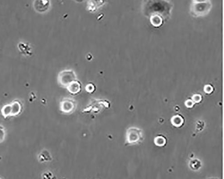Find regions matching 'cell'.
I'll list each match as a JSON object with an SVG mask.
<instances>
[{
    "instance_id": "1",
    "label": "cell",
    "mask_w": 224,
    "mask_h": 179,
    "mask_svg": "<svg viewBox=\"0 0 224 179\" xmlns=\"http://www.w3.org/2000/svg\"><path fill=\"white\" fill-rule=\"evenodd\" d=\"M210 2V1H194V3L192 4L191 9L192 15L200 16L208 13L211 7V4Z\"/></svg>"
},
{
    "instance_id": "2",
    "label": "cell",
    "mask_w": 224,
    "mask_h": 179,
    "mask_svg": "<svg viewBox=\"0 0 224 179\" xmlns=\"http://www.w3.org/2000/svg\"><path fill=\"white\" fill-rule=\"evenodd\" d=\"M143 138L141 130L136 127L129 128L126 133V142L129 144H136L142 141Z\"/></svg>"
},
{
    "instance_id": "3",
    "label": "cell",
    "mask_w": 224,
    "mask_h": 179,
    "mask_svg": "<svg viewBox=\"0 0 224 179\" xmlns=\"http://www.w3.org/2000/svg\"><path fill=\"white\" fill-rule=\"evenodd\" d=\"M11 106L10 117L18 116L22 111V105L18 100H15L10 103Z\"/></svg>"
},
{
    "instance_id": "4",
    "label": "cell",
    "mask_w": 224,
    "mask_h": 179,
    "mask_svg": "<svg viewBox=\"0 0 224 179\" xmlns=\"http://www.w3.org/2000/svg\"><path fill=\"white\" fill-rule=\"evenodd\" d=\"M1 114L4 117V118H6L9 117H10L11 115V106L10 104H6L4 105L1 110Z\"/></svg>"
},
{
    "instance_id": "5",
    "label": "cell",
    "mask_w": 224,
    "mask_h": 179,
    "mask_svg": "<svg viewBox=\"0 0 224 179\" xmlns=\"http://www.w3.org/2000/svg\"><path fill=\"white\" fill-rule=\"evenodd\" d=\"M172 124L176 127L180 126L183 122V119L180 116H175L173 117L171 120Z\"/></svg>"
},
{
    "instance_id": "6",
    "label": "cell",
    "mask_w": 224,
    "mask_h": 179,
    "mask_svg": "<svg viewBox=\"0 0 224 179\" xmlns=\"http://www.w3.org/2000/svg\"><path fill=\"white\" fill-rule=\"evenodd\" d=\"M166 139L162 137H157L154 139L155 144L158 146H163L166 143Z\"/></svg>"
},
{
    "instance_id": "7",
    "label": "cell",
    "mask_w": 224,
    "mask_h": 179,
    "mask_svg": "<svg viewBox=\"0 0 224 179\" xmlns=\"http://www.w3.org/2000/svg\"><path fill=\"white\" fill-rule=\"evenodd\" d=\"M6 134V130L5 127L0 125V143H2L5 141Z\"/></svg>"
},
{
    "instance_id": "8",
    "label": "cell",
    "mask_w": 224,
    "mask_h": 179,
    "mask_svg": "<svg viewBox=\"0 0 224 179\" xmlns=\"http://www.w3.org/2000/svg\"><path fill=\"white\" fill-rule=\"evenodd\" d=\"M193 99L196 102H199L200 101V100L201 99L200 96L196 94V95H195L193 96Z\"/></svg>"
},
{
    "instance_id": "9",
    "label": "cell",
    "mask_w": 224,
    "mask_h": 179,
    "mask_svg": "<svg viewBox=\"0 0 224 179\" xmlns=\"http://www.w3.org/2000/svg\"><path fill=\"white\" fill-rule=\"evenodd\" d=\"M186 106H187L188 108L192 107L193 105V103L191 100H187V101L186 102Z\"/></svg>"
}]
</instances>
